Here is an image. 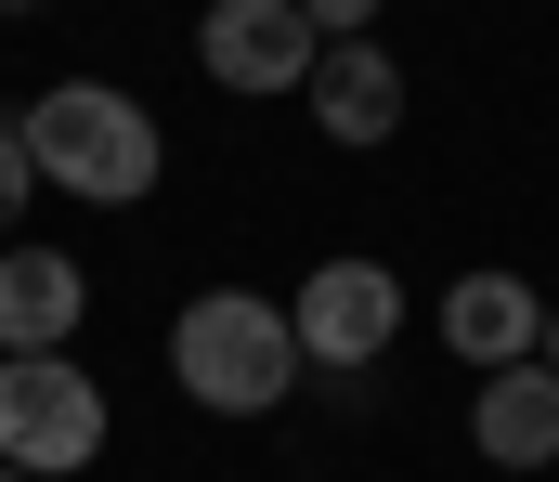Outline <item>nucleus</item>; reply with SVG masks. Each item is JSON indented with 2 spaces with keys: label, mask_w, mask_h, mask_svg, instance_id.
I'll use <instances>...</instances> for the list:
<instances>
[{
  "label": "nucleus",
  "mask_w": 559,
  "mask_h": 482,
  "mask_svg": "<svg viewBox=\"0 0 559 482\" xmlns=\"http://www.w3.org/2000/svg\"><path fill=\"white\" fill-rule=\"evenodd\" d=\"M169 378H182V404H209V418H274L312 365H299V339H286V301H261V287H195V301L169 314Z\"/></svg>",
  "instance_id": "obj_2"
},
{
  "label": "nucleus",
  "mask_w": 559,
  "mask_h": 482,
  "mask_svg": "<svg viewBox=\"0 0 559 482\" xmlns=\"http://www.w3.org/2000/svg\"><path fill=\"white\" fill-rule=\"evenodd\" d=\"M299 26H312V39H365V26H378V0H299Z\"/></svg>",
  "instance_id": "obj_11"
},
{
  "label": "nucleus",
  "mask_w": 559,
  "mask_h": 482,
  "mask_svg": "<svg viewBox=\"0 0 559 482\" xmlns=\"http://www.w3.org/2000/svg\"><path fill=\"white\" fill-rule=\"evenodd\" d=\"M312 26H299V0H209V26H195V66L235 92V105H274L312 79Z\"/></svg>",
  "instance_id": "obj_5"
},
{
  "label": "nucleus",
  "mask_w": 559,
  "mask_h": 482,
  "mask_svg": "<svg viewBox=\"0 0 559 482\" xmlns=\"http://www.w3.org/2000/svg\"><path fill=\"white\" fill-rule=\"evenodd\" d=\"M13 131H26V169L52 196H79V209H143L156 169H169V131L143 118L118 79H52Z\"/></svg>",
  "instance_id": "obj_1"
},
{
  "label": "nucleus",
  "mask_w": 559,
  "mask_h": 482,
  "mask_svg": "<svg viewBox=\"0 0 559 482\" xmlns=\"http://www.w3.org/2000/svg\"><path fill=\"white\" fill-rule=\"evenodd\" d=\"M0 13H39V0H0Z\"/></svg>",
  "instance_id": "obj_13"
},
{
  "label": "nucleus",
  "mask_w": 559,
  "mask_h": 482,
  "mask_svg": "<svg viewBox=\"0 0 559 482\" xmlns=\"http://www.w3.org/2000/svg\"><path fill=\"white\" fill-rule=\"evenodd\" d=\"M299 105H312V131H325V144H352V157H365V144H391V131H404V105H417V92H404V66H391L378 39H325V52H312V79H299Z\"/></svg>",
  "instance_id": "obj_6"
},
{
  "label": "nucleus",
  "mask_w": 559,
  "mask_h": 482,
  "mask_svg": "<svg viewBox=\"0 0 559 482\" xmlns=\"http://www.w3.org/2000/svg\"><path fill=\"white\" fill-rule=\"evenodd\" d=\"M468 444L495 470H559V378L547 365H495L481 404H468Z\"/></svg>",
  "instance_id": "obj_9"
},
{
  "label": "nucleus",
  "mask_w": 559,
  "mask_h": 482,
  "mask_svg": "<svg viewBox=\"0 0 559 482\" xmlns=\"http://www.w3.org/2000/svg\"><path fill=\"white\" fill-rule=\"evenodd\" d=\"M92 314L79 248H0V352H66Z\"/></svg>",
  "instance_id": "obj_8"
},
{
  "label": "nucleus",
  "mask_w": 559,
  "mask_h": 482,
  "mask_svg": "<svg viewBox=\"0 0 559 482\" xmlns=\"http://www.w3.org/2000/svg\"><path fill=\"white\" fill-rule=\"evenodd\" d=\"M534 365H547V378H559V314H547V352H534Z\"/></svg>",
  "instance_id": "obj_12"
},
{
  "label": "nucleus",
  "mask_w": 559,
  "mask_h": 482,
  "mask_svg": "<svg viewBox=\"0 0 559 482\" xmlns=\"http://www.w3.org/2000/svg\"><path fill=\"white\" fill-rule=\"evenodd\" d=\"M286 339H299V365H325V378H365L391 339H404V274L391 261H312L299 274V301H286Z\"/></svg>",
  "instance_id": "obj_4"
},
{
  "label": "nucleus",
  "mask_w": 559,
  "mask_h": 482,
  "mask_svg": "<svg viewBox=\"0 0 559 482\" xmlns=\"http://www.w3.org/2000/svg\"><path fill=\"white\" fill-rule=\"evenodd\" d=\"M0 482H26V470H0Z\"/></svg>",
  "instance_id": "obj_14"
},
{
  "label": "nucleus",
  "mask_w": 559,
  "mask_h": 482,
  "mask_svg": "<svg viewBox=\"0 0 559 482\" xmlns=\"http://www.w3.org/2000/svg\"><path fill=\"white\" fill-rule=\"evenodd\" d=\"M105 457V378L79 352H0V470L79 482Z\"/></svg>",
  "instance_id": "obj_3"
},
{
  "label": "nucleus",
  "mask_w": 559,
  "mask_h": 482,
  "mask_svg": "<svg viewBox=\"0 0 559 482\" xmlns=\"http://www.w3.org/2000/svg\"><path fill=\"white\" fill-rule=\"evenodd\" d=\"M442 352L481 365V378H495V365H534V352H547V301H534L521 274H455V287H442Z\"/></svg>",
  "instance_id": "obj_7"
},
{
  "label": "nucleus",
  "mask_w": 559,
  "mask_h": 482,
  "mask_svg": "<svg viewBox=\"0 0 559 482\" xmlns=\"http://www.w3.org/2000/svg\"><path fill=\"white\" fill-rule=\"evenodd\" d=\"M26 196H39V169H26V131H13V118H0V235H13V222H26Z\"/></svg>",
  "instance_id": "obj_10"
}]
</instances>
